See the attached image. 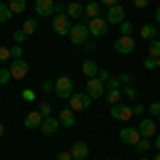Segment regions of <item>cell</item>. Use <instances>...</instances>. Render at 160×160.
Masks as SVG:
<instances>
[{
  "instance_id": "55",
  "label": "cell",
  "mask_w": 160,
  "mask_h": 160,
  "mask_svg": "<svg viewBox=\"0 0 160 160\" xmlns=\"http://www.w3.org/2000/svg\"><path fill=\"white\" fill-rule=\"evenodd\" d=\"M158 122H160V115H158Z\"/></svg>"
},
{
  "instance_id": "5",
  "label": "cell",
  "mask_w": 160,
  "mask_h": 160,
  "mask_svg": "<svg viewBox=\"0 0 160 160\" xmlns=\"http://www.w3.org/2000/svg\"><path fill=\"white\" fill-rule=\"evenodd\" d=\"M71 109L73 111H86V109H90V105H92V96H90V94H73V96H71Z\"/></svg>"
},
{
  "instance_id": "26",
  "label": "cell",
  "mask_w": 160,
  "mask_h": 160,
  "mask_svg": "<svg viewBox=\"0 0 160 160\" xmlns=\"http://www.w3.org/2000/svg\"><path fill=\"white\" fill-rule=\"evenodd\" d=\"M13 17V13H11V9H9V4H2L0 2V24L2 22H9Z\"/></svg>"
},
{
  "instance_id": "4",
  "label": "cell",
  "mask_w": 160,
  "mask_h": 160,
  "mask_svg": "<svg viewBox=\"0 0 160 160\" xmlns=\"http://www.w3.org/2000/svg\"><path fill=\"white\" fill-rule=\"evenodd\" d=\"M71 28H73V24H71V17L66 13H60V15L53 17V32L56 34H60V37L62 34H68Z\"/></svg>"
},
{
  "instance_id": "45",
  "label": "cell",
  "mask_w": 160,
  "mask_h": 160,
  "mask_svg": "<svg viewBox=\"0 0 160 160\" xmlns=\"http://www.w3.org/2000/svg\"><path fill=\"white\" fill-rule=\"evenodd\" d=\"M143 105H135V107H132V113H135V115H141V113H143Z\"/></svg>"
},
{
  "instance_id": "31",
  "label": "cell",
  "mask_w": 160,
  "mask_h": 160,
  "mask_svg": "<svg viewBox=\"0 0 160 160\" xmlns=\"http://www.w3.org/2000/svg\"><path fill=\"white\" fill-rule=\"evenodd\" d=\"M135 149H139V152H148V149H149V139L141 137V139H139V143L135 145Z\"/></svg>"
},
{
  "instance_id": "50",
  "label": "cell",
  "mask_w": 160,
  "mask_h": 160,
  "mask_svg": "<svg viewBox=\"0 0 160 160\" xmlns=\"http://www.w3.org/2000/svg\"><path fill=\"white\" fill-rule=\"evenodd\" d=\"M4 135V126H2V124H0V137Z\"/></svg>"
},
{
  "instance_id": "39",
  "label": "cell",
  "mask_w": 160,
  "mask_h": 160,
  "mask_svg": "<svg viewBox=\"0 0 160 160\" xmlns=\"http://www.w3.org/2000/svg\"><path fill=\"white\" fill-rule=\"evenodd\" d=\"M83 45H86V47H83V49H86V51H96V47H98V45H96L94 41H92V43H90V41H86Z\"/></svg>"
},
{
  "instance_id": "52",
  "label": "cell",
  "mask_w": 160,
  "mask_h": 160,
  "mask_svg": "<svg viewBox=\"0 0 160 160\" xmlns=\"http://www.w3.org/2000/svg\"><path fill=\"white\" fill-rule=\"evenodd\" d=\"M156 60H158V68H160V58H156Z\"/></svg>"
},
{
  "instance_id": "20",
  "label": "cell",
  "mask_w": 160,
  "mask_h": 160,
  "mask_svg": "<svg viewBox=\"0 0 160 160\" xmlns=\"http://www.w3.org/2000/svg\"><path fill=\"white\" fill-rule=\"evenodd\" d=\"M158 37V28L154 24H145L141 28V38H145V41H152V38Z\"/></svg>"
},
{
  "instance_id": "29",
  "label": "cell",
  "mask_w": 160,
  "mask_h": 160,
  "mask_svg": "<svg viewBox=\"0 0 160 160\" xmlns=\"http://www.w3.org/2000/svg\"><path fill=\"white\" fill-rule=\"evenodd\" d=\"M143 66H145L148 71H154V68H158V60H156V58H152V56H148V58L143 60Z\"/></svg>"
},
{
  "instance_id": "12",
  "label": "cell",
  "mask_w": 160,
  "mask_h": 160,
  "mask_svg": "<svg viewBox=\"0 0 160 160\" xmlns=\"http://www.w3.org/2000/svg\"><path fill=\"white\" fill-rule=\"evenodd\" d=\"M111 115H113L115 120H130L135 113H132V107L118 102V105H113V107H111Z\"/></svg>"
},
{
  "instance_id": "38",
  "label": "cell",
  "mask_w": 160,
  "mask_h": 160,
  "mask_svg": "<svg viewBox=\"0 0 160 160\" xmlns=\"http://www.w3.org/2000/svg\"><path fill=\"white\" fill-rule=\"evenodd\" d=\"M132 4H135L137 9H145L149 4V0H132Z\"/></svg>"
},
{
  "instance_id": "35",
  "label": "cell",
  "mask_w": 160,
  "mask_h": 160,
  "mask_svg": "<svg viewBox=\"0 0 160 160\" xmlns=\"http://www.w3.org/2000/svg\"><path fill=\"white\" fill-rule=\"evenodd\" d=\"M26 37H28V34H26L24 30H15V32H13V41H15V43H19V45L24 43Z\"/></svg>"
},
{
  "instance_id": "19",
  "label": "cell",
  "mask_w": 160,
  "mask_h": 160,
  "mask_svg": "<svg viewBox=\"0 0 160 160\" xmlns=\"http://www.w3.org/2000/svg\"><path fill=\"white\" fill-rule=\"evenodd\" d=\"M83 11H86V7H81L77 0H73V2L66 7V15H68V17H81Z\"/></svg>"
},
{
  "instance_id": "6",
  "label": "cell",
  "mask_w": 160,
  "mask_h": 160,
  "mask_svg": "<svg viewBox=\"0 0 160 160\" xmlns=\"http://www.w3.org/2000/svg\"><path fill=\"white\" fill-rule=\"evenodd\" d=\"M139 139H141L139 128H130V126H126V128L120 130V141L126 143V145H132V148H135L137 143H139Z\"/></svg>"
},
{
  "instance_id": "56",
  "label": "cell",
  "mask_w": 160,
  "mask_h": 160,
  "mask_svg": "<svg viewBox=\"0 0 160 160\" xmlns=\"http://www.w3.org/2000/svg\"><path fill=\"white\" fill-rule=\"evenodd\" d=\"M109 160H115V158H109Z\"/></svg>"
},
{
  "instance_id": "21",
  "label": "cell",
  "mask_w": 160,
  "mask_h": 160,
  "mask_svg": "<svg viewBox=\"0 0 160 160\" xmlns=\"http://www.w3.org/2000/svg\"><path fill=\"white\" fill-rule=\"evenodd\" d=\"M86 15L90 17V19H94V17H98V15H100V2H98V0H96V2L90 0V2L86 4Z\"/></svg>"
},
{
  "instance_id": "16",
  "label": "cell",
  "mask_w": 160,
  "mask_h": 160,
  "mask_svg": "<svg viewBox=\"0 0 160 160\" xmlns=\"http://www.w3.org/2000/svg\"><path fill=\"white\" fill-rule=\"evenodd\" d=\"M71 156H73V160H83L86 158L88 156V143L86 141H77V143H73Z\"/></svg>"
},
{
  "instance_id": "54",
  "label": "cell",
  "mask_w": 160,
  "mask_h": 160,
  "mask_svg": "<svg viewBox=\"0 0 160 160\" xmlns=\"http://www.w3.org/2000/svg\"><path fill=\"white\" fill-rule=\"evenodd\" d=\"M141 160H148V158H141Z\"/></svg>"
},
{
  "instance_id": "28",
  "label": "cell",
  "mask_w": 160,
  "mask_h": 160,
  "mask_svg": "<svg viewBox=\"0 0 160 160\" xmlns=\"http://www.w3.org/2000/svg\"><path fill=\"white\" fill-rule=\"evenodd\" d=\"M132 30H135V28H132V24H130V22H126V19L120 24V32H122L124 37H132Z\"/></svg>"
},
{
  "instance_id": "25",
  "label": "cell",
  "mask_w": 160,
  "mask_h": 160,
  "mask_svg": "<svg viewBox=\"0 0 160 160\" xmlns=\"http://www.w3.org/2000/svg\"><path fill=\"white\" fill-rule=\"evenodd\" d=\"M37 28H38L37 19H26V22H24V28H22V30H24L26 34H34V32H37Z\"/></svg>"
},
{
  "instance_id": "2",
  "label": "cell",
  "mask_w": 160,
  "mask_h": 160,
  "mask_svg": "<svg viewBox=\"0 0 160 160\" xmlns=\"http://www.w3.org/2000/svg\"><path fill=\"white\" fill-rule=\"evenodd\" d=\"M88 30H90L92 37H105L107 30H109V22L105 19V15H98V17L88 22Z\"/></svg>"
},
{
  "instance_id": "23",
  "label": "cell",
  "mask_w": 160,
  "mask_h": 160,
  "mask_svg": "<svg viewBox=\"0 0 160 160\" xmlns=\"http://www.w3.org/2000/svg\"><path fill=\"white\" fill-rule=\"evenodd\" d=\"M148 51H149L152 58H160V41H158V38H152V41H149Z\"/></svg>"
},
{
  "instance_id": "57",
  "label": "cell",
  "mask_w": 160,
  "mask_h": 160,
  "mask_svg": "<svg viewBox=\"0 0 160 160\" xmlns=\"http://www.w3.org/2000/svg\"><path fill=\"white\" fill-rule=\"evenodd\" d=\"M71 2H73V0H71Z\"/></svg>"
},
{
  "instance_id": "51",
  "label": "cell",
  "mask_w": 160,
  "mask_h": 160,
  "mask_svg": "<svg viewBox=\"0 0 160 160\" xmlns=\"http://www.w3.org/2000/svg\"><path fill=\"white\" fill-rule=\"evenodd\" d=\"M154 160H160V152H158V154H156V156H154Z\"/></svg>"
},
{
  "instance_id": "32",
  "label": "cell",
  "mask_w": 160,
  "mask_h": 160,
  "mask_svg": "<svg viewBox=\"0 0 160 160\" xmlns=\"http://www.w3.org/2000/svg\"><path fill=\"white\" fill-rule=\"evenodd\" d=\"M11 58V47H7V45H0V62H7Z\"/></svg>"
},
{
  "instance_id": "11",
  "label": "cell",
  "mask_w": 160,
  "mask_h": 160,
  "mask_svg": "<svg viewBox=\"0 0 160 160\" xmlns=\"http://www.w3.org/2000/svg\"><path fill=\"white\" fill-rule=\"evenodd\" d=\"M124 9L120 7V4H113V7H109L107 9V13H105V19L109 22V24H122L124 22Z\"/></svg>"
},
{
  "instance_id": "43",
  "label": "cell",
  "mask_w": 160,
  "mask_h": 160,
  "mask_svg": "<svg viewBox=\"0 0 160 160\" xmlns=\"http://www.w3.org/2000/svg\"><path fill=\"white\" fill-rule=\"evenodd\" d=\"M53 90V81H43V92H51Z\"/></svg>"
},
{
  "instance_id": "30",
  "label": "cell",
  "mask_w": 160,
  "mask_h": 160,
  "mask_svg": "<svg viewBox=\"0 0 160 160\" xmlns=\"http://www.w3.org/2000/svg\"><path fill=\"white\" fill-rule=\"evenodd\" d=\"M122 94L126 96V98H137V96H139V92H137V90H135L132 86H124Z\"/></svg>"
},
{
  "instance_id": "15",
  "label": "cell",
  "mask_w": 160,
  "mask_h": 160,
  "mask_svg": "<svg viewBox=\"0 0 160 160\" xmlns=\"http://www.w3.org/2000/svg\"><path fill=\"white\" fill-rule=\"evenodd\" d=\"M41 122H43V118H41V111H30L28 115L24 118V126L28 130H34V128H41Z\"/></svg>"
},
{
  "instance_id": "47",
  "label": "cell",
  "mask_w": 160,
  "mask_h": 160,
  "mask_svg": "<svg viewBox=\"0 0 160 160\" xmlns=\"http://www.w3.org/2000/svg\"><path fill=\"white\" fill-rule=\"evenodd\" d=\"M100 4H105V7H113V4H118V0H98Z\"/></svg>"
},
{
  "instance_id": "53",
  "label": "cell",
  "mask_w": 160,
  "mask_h": 160,
  "mask_svg": "<svg viewBox=\"0 0 160 160\" xmlns=\"http://www.w3.org/2000/svg\"><path fill=\"white\" fill-rule=\"evenodd\" d=\"M156 38H158V41H160V30H158V37H156Z\"/></svg>"
},
{
  "instance_id": "9",
  "label": "cell",
  "mask_w": 160,
  "mask_h": 160,
  "mask_svg": "<svg viewBox=\"0 0 160 160\" xmlns=\"http://www.w3.org/2000/svg\"><path fill=\"white\" fill-rule=\"evenodd\" d=\"M58 126H60V120H56L53 115H47V118H43V122H41V132L45 137H51L58 132Z\"/></svg>"
},
{
  "instance_id": "10",
  "label": "cell",
  "mask_w": 160,
  "mask_h": 160,
  "mask_svg": "<svg viewBox=\"0 0 160 160\" xmlns=\"http://www.w3.org/2000/svg\"><path fill=\"white\" fill-rule=\"evenodd\" d=\"M9 71H11L13 79H24L26 75H28V64H26L22 58H15L11 62V66H9Z\"/></svg>"
},
{
  "instance_id": "42",
  "label": "cell",
  "mask_w": 160,
  "mask_h": 160,
  "mask_svg": "<svg viewBox=\"0 0 160 160\" xmlns=\"http://www.w3.org/2000/svg\"><path fill=\"white\" fill-rule=\"evenodd\" d=\"M53 11L58 13V15H60L62 11H66V7H64V2H56V7H53Z\"/></svg>"
},
{
  "instance_id": "3",
  "label": "cell",
  "mask_w": 160,
  "mask_h": 160,
  "mask_svg": "<svg viewBox=\"0 0 160 160\" xmlns=\"http://www.w3.org/2000/svg\"><path fill=\"white\" fill-rule=\"evenodd\" d=\"M90 37V30H88V24H75L68 32V38L73 45H83Z\"/></svg>"
},
{
  "instance_id": "8",
  "label": "cell",
  "mask_w": 160,
  "mask_h": 160,
  "mask_svg": "<svg viewBox=\"0 0 160 160\" xmlns=\"http://www.w3.org/2000/svg\"><path fill=\"white\" fill-rule=\"evenodd\" d=\"M86 92L92 98H98V96H102V92H105V83L100 81L98 77H92V79L86 81Z\"/></svg>"
},
{
  "instance_id": "36",
  "label": "cell",
  "mask_w": 160,
  "mask_h": 160,
  "mask_svg": "<svg viewBox=\"0 0 160 160\" xmlns=\"http://www.w3.org/2000/svg\"><path fill=\"white\" fill-rule=\"evenodd\" d=\"M38 111H41V115H43V118H47V115H51V105H49V102H43Z\"/></svg>"
},
{
  "instance_id": "24",
  "label": "cell",
  "mask_w": 160,
  "mask_h": 160,
  "mask_svg": "<svg viewBox=\"0 0 160 160\" xmlns=\"http://www.w3.org/2000/svg\"><path fill=\"white\" fill-rule=\"evenodd\" d=\"M122 98V92L120 90H107V102L109 105H118Z\"/></svg>"
},
{
  "instance_id": "7",
  "label": "cell",
  "mask_w": 160,
  "mask_h": 160,
  "mask_svg": "<svg viewBox=\"0 0 160 160\" xmlns=\"http://www.w3.org/2000/svg\"><path fill=\"white\" fill-rule=\"evenodd\" d=\"M135 47H137L135 38H132V37H124V34L113 43V49L118 51V53H132Z\"/></svg>"
},
{
  "instance_id": "27",
  "label": "cell",
  "mask_w": 160,
  "mask_h": 160,
  "mask_svg": "<svg viewBox=\"0 0 160 160\" xmlns=\"http://www.w3.org/2000/svg\"><path fill=\"white\" fill-rule=\"evenodd\" d=\"M13 79V75H11V71L7 68V66H0V83L4 86V83H9Z\"/></svg>"
},
{
  "instance_id": "17",
  "label": "cell",
  "mask_w": 160,
  "mask_h": 160,
  "mask_svg": "<svg viewBox=\"0 0 160 160\" xmlns=\"http://www.w3.org/2000/svg\"><path fill=\"white\" fill-rule=\"evenodd\" d=\"M58 120H60V126H64V128H71V126H75V111L68 107V109H62L60 115H58Z\"/></svg>"
},
{
  "instance_id": "22",
  "label": "cell",
  "mask_w": 160,
  "mask_h": 160,
  "mask_svg": "<svg viewBox=\"0 0 160 160\" xmlns=\"http://www.w3.org/2000/svg\"><path fill=\"white\" fill-rule=\"evenodd\" d=\"M11 13H24L26 11V0H9Z\"/></svg>"
},
{
  "instance_id": "41",
  "label": "cell",
  "mask_w": 160,
  "mask_h": 160,
  "mask_svg": "<svg viewBox=\"0 0 160 160\" xmlns=\"http://www.w3.org/2000/svg\"><path fill=\"white\" fill-rule=\"evenodd\" d=\"M96 77H98L102 83H105V81H109V73H107V71H98V75H96Z\"/></svg>"
},
{
  "instance_id": "34",
  "label": "cell",
  "mask_w": 160,
  "mask_h": 160,
  "mask_svg": "<svg viewBox=\"0 0 160 160\" xmlns=\"http://www.w3.org/2000/svg\"><path fill=\"white\" fill-rule=\"evenodd\" d=\"M107 86H109V90H120V88H122V81H120L118 77H109Z\"/></svg>"
},
{
  "instance_id": "37",
  "label": "cell",
  "mask_w": 160,
  "mask_h": 160,
  "mask_svg": "<svg viewBox=\"0 0 160 160\" xmlns=\"http://www.w3.org/2000/svg\"><path fill=\"white\" fill-rule=\"evenodd\" d=\"M149 113L158 118L160 115V102H152V105H149Z\"/></svg>"
},
{
  "instance_id": "14",
  "label": "cell",
  "mask_w": 160,
  "mask_h": 160,
  "mask_svg": "<svg viewBox=\"0 0 160 160\" xmlns=\"http://www.w3.org/2000/svg\"><path fill=\"white\" fill-rule=\"evenodd\" d=\"M139 132H141V137H145V139H152V137L156 135V122L149 120V118L141 120V124H139Z\"/></svg>"
},
{
  "instance_id": "33",
  "label": "cell",
  "mask_w": 160,
  "mask_h": 160,
  "mask_svg": "<svg viewBox=\"0 0 160 160\" xmlns=\"http://www.w3.org/2000/svg\"><path fill=\"white\" fill-rule=\"evenodd\" d=\"M22 51H24V47H22L19 43H15V45L11 47V58L13 60H15V58H22Z\"/></svg>"
},
{
  "instance_id": "48",
  "label": "cell",
  "mask_w": 160,
  "mask_h": 160,
  "mask_svg": "<svg viewBox=\"0 0 160 160\" xmlns=\"http://www.w3.org/2000/svg\"><path fill=\"white\" fill-rule=\"evenodd\" d=\"M154 17H156V24L160 26V7L156 9V11H154Z\"/></svg>"
},
{
  "instance_id": "1",
  "label": "cell",
  "mask_w": 160,
  "mask_h": 160,
  "mask_svg": "<svg viewBox=\"0 0 160 160\" xmlns=\"http://www.w3.org/2000/svg\"><path fill=\"white\" fill-rule=\"evenodd\" d=\"M53 92L60 98H71L73 96V79L66 77V75L58 77V81H53Z\"/></svg>"
},
{
  "instance_id": "18",
  "label": "cell",
  "mask_w": 160,
  "mask_h": 160,
  "mask_svg": "<svg viewBox=\"0 0 160 160\" xmlns=\"http://www.w3.org/2000/svg\"><path fill=\"white\" fill-rule=\"evenodd\" d=\"M81 71H83V75H86L88 79H92V77H96V75H98V64H96V62L94 60H86L83 62V64H81Z\"/></svg>"
},
{
  "instance_id": "49",
  "label": "cell",
  "mask_w": 160,
  "mask_h": 160,
  "mask_svg": "<svg viewBox=\"0 0 160 160\" xmlns=\"http://www.w3.org/2000/svg\"><path fill=\"white\" fill-rule=\"evenodd\" d=\"M156 148H158V149H160V135H158V137H156Z\"/></svg>"
},
{
  "instance_id": "44",
  "label": "cell",
  "mask_w": 160,
  "mask_h": 160,
  "mask_svg": "<svg viewBox=\"0 0 160 160\" xmlns=\"http://www.w3.org/2000/svg\"><path fill=\"white\" fill-rule=\"evenodd\" d=\"M58 160H73V156H71V152H62L58 154Z\"/></svg>"
},
{
  "instance_id": "40",
  "label": "cell",
  "mask_w": 160,
  "mask_h": 160,
  "mask_svg": "<svg viewBox=\"0 0 160 160\" xmlns=\"http://www.w3.org/2000/svg\"><path fill=\"white\" fill-rule=\"evenodd\" d=\"M118 79H120V81H122L124 86H128V81H130V79H132V77H130V75H128V73H122V75H120V77H118Z\"/></svg>"
},
{
  "instance_id": "13",
  "label": "cell",
  "mask_w": 160,
  "mask_h": 160,
  "mask_svg": "<svg viewBox=\"0 0 160 160\" xmlns=\"http://www.w3.org/2000/svg\"><path fill=\"white\" fill-rule=\"evenodd\" d=\"M53 7H56L53 0H37V2H34V11H37L41 17H49L51 13H56Z\"/></svg>"
},
{
  "instance_id": "46",
  "label": "cell",
  "mask_w": 160,
  "mask_h": 160,
  "mask_svg": "<svg viewBox=\"0 0 160 160\" xmlns=\"http://www.w3.org/2000/svg\"><path fill=\"white\" fill-rule=\"evenodd\" d=\"M24 98L26 100H34V92H32V90H26V92H24Z\"/></svg>"
}]
</instances>
